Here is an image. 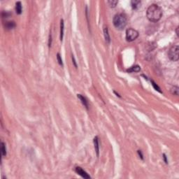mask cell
Instances as JSON below:
<instances>
[{"label":"cell","instance_id":"7402d4cb","mask_svg":"<svg viewBox=\"0 0 179 179\" xmlns=\"http://www.w3.org/2000/svg\"><path fill=\"white\" fill-rule=\"evenodd\" d=\"M163 158H164V160L165 162V163H166V164H168V160H167V156H166L165 154H163Z\"/></svg>","mask_w":179,"mask_h":179},{"label":"cell","instance_id":"4fadbf2b","mask_svg":"<svg viewBox=\"0 0 179 179\" xmlns=\"http://www.w3.org/2000/svg\"><path fill=\"white\" fill-rule=\"evenodd\" d=\"M140 4H141V1H139V0H133L131 1V6L133 9H138Z\"/></svg>","mask_w":179,"mask_h":179},{"label":"cell","instance_id":"3957f363","mask_svg":"<svg viewBox=\"0 0 179 179\" xmlns=\"http://www.w3.org/2000/svg\"><path fill=\"white\" fill-rule=\"evenodd\" d=\"M179 48L178 45L172 46L169 49V53H168V55H169V57L171 60H172L173 62H176V61L179 60Z\"/></svg>","mask_w":179,"mask_h":179},{"label":"cell","instance_id":"ac0fdd59","mask_svg":"<svg viewBox=\"0 0 179 179\" xmlns=\"http://www.w3.org/2000/svg\"><path fill=\"white\" fill-rule=\"evenodd\" d=\"M57 61H58V63L60 65L62 66L63 65V62H62V60L61 58V56H60V54L57 53Z\"/></svg>","mask_w":179,"mask_h":179},{"label":"cell","instance_id":"5bb4252c","mask_svg":"<svg viewBox=\"0 0 179 179\" xmlns=\"http://www.w3.org/2000/svg\"><path fill=\"white\" fill-rule=\"evenodd\" d=\"M171 93L173 95L178 96L179 94V88L177 86H173L171 89Z\"/></svg>","mask_w":179,"mask_h":179},{"label":"cell","instance_id":"8992f818","mask_svg":"<svg viewBox=\"0 0 179 179\" xmlns=\"http://www.w3.org/2000/svg\"><path fill=\"white\" fill-rule=\"evenodd\" d=\"M77 97H78V98L81 100L82 104H83L85 107L86 108L87 110H88V106H89V105H88V101L87 99L85 98L84 96H83L82 95H80V94H79V95H77Z\"/></svg>","mask_w":179,"mask_h":179},{"label":"cell","instance_id":"e0dca14e","mask_svg":"<svg viewBox=\"0 0 179 179\" xmlns=\"http://www.w3.org/2000/svg\"><path fill=\"white\" fill-rule=\"evenodd\" d=\"M151 83H152V86H153V88H155V89L157 91H158V92H162V91L160 90V87L154 82V81H152V80H151Z\"/></svg>","mask_w":179,"mask_h":179},{"label":"cell","instance_id":"7c38bea8","mask_svg":"<svg viewBox=\"0 0 179 179\" xmlns=\"http://www.w3.org/2000/svg\"><path fill=\"white\" fill-rule=\"evenodd\" d=\"M64 20L62 19L60 20V41H62L64 37Z\"/></svg>","mask_w":179,"mask_h":179},{"label":"cell","instance_id":"5b68a950","mask_svg":"<svg viewBox=\"0 0 179 179\" xmlns=\"http://www.w3.org/2000/svg\"><path fill=\"white\" fill-rule=\"evenodd\" d=\"M75 171H76L78 175H80L81 177H83V178H84V179H90V175H88V173L85 171L83 170V169L81 167H76L75 168Z\"/></svg>","mask_w":179,"mask_h":179},{"label":"cell","instance_id":"cb8c5ba5","mask_svg":"<svg viewBox=\"0 0 179 179\" xmlns=\"http://www.w3.org/2000/svg\"><path fill=\"white\" fill-rule=\"evenodd\" d=\"M179 27H178L177 28H176V34H177V36H179Z\"/></svg>","mask_w":179,"mask_h":179},{"label":"cell","instance_id":"2e32d148","mask_svg":"<svg viewBox=\"0 0 179 179\" xmlns=\"http://www.w3.org/2000/svg\"><path fill=\"white\" fill-rule=\"evenodd\" d=\"M107 3L108 4V5L111 7V8H115L116 6V5L118 3V1H108Z\"/></svg>","mask_w":179,"mask_h":179},{"label":"cell","instance_id":"9c48e42d","mask_svg":"<svg viewBox=\"0 0 179 179\" xmlns=\"http://www.w3.org/2000/svg\"><path fill=\"white\" fill-rule=\"evenodd\" d=\"M141 71V67L139 66V65H135V66H133L132 67H130L129 69H128L127 70V72H129V73H137V72H139Z\"/></svg>","mask_w":179,"mask_h":179},{"label":"cell","instance_id":"6da1fadb","mask_svg":"<svg viewBox=\"0 0 179 179\" xmlns=\"http://www.w3.org/2000/svg\"><path fill=\"white\" fill-rule=\"evenodd\" d=\"M146 16L151 22H158L162 16V10L157 4H151L147 9Z\"/></svg>","mask_w":179,"mask_h":179},{"label":"cell","instance_id":"8fae6325","mask_svg":"<svg viewBox=\"0 0 179 179\" xmlns=\"http://www.w3.org/2000/svg\"><path fill=\"white\" fill-rule=\"evenodd\" d=\"M5 27L7 29H12L14 27H16V23H15L14 21L6 22V23H5Z\"/></svg>","mask_w":179,"mask_h":179},{"label":"cell","instance_id":"7a4b0ae2","mask_svg":"<svg viewBox=\"0 0 179 179\" xmlns=\"http://www.w3.org/2000/svg\"><path fill=\"white\" fill-rule=\"evenodd\" d=\"M113 22V25L115 26L116 28L119 30H122L127 25V18L125 15L123 13H117L114 16Z\"/></svg>","mask_w":179,"mask_h":179},{"label":"cell","instance_id":"44dd1931","mask_svg":"<svg viewBox=\"0 0 179 179\" xmlns=\"http://www.w3.org/2000/svg\"><path fill=\"white\" fill-rule=\"evenodd\" d=\"M72 61H73V64H74L75 67H76V68H77V64H76V60H75V58H74V57H73V55H72Z\"/></svg>","mask_w":179,"mask_h":179},{"label":"cell","instance_id":"ba28073f","mask_svg":"<svg viewBox=\"0 0 179 179\" xmlns=\"http://www.w3.org/2000/svg\"><path fill=\"white\" fill-rule=\"evenodd\" d=\"M94 145H95V149L97 153V156L99 157V138L98 136H95L94 138Z\"/></svg>","mask_w":179,"mask_h":179},{"label":"cell","instance_id":"d6986e66","mask_svg":"<svg viewBox=\"0 0 179 179\" xmlns=\"http://www.w3.org/2000/svg\"><path fill=\"white\" fill-rule=\"evenodd\" d=\"M11 16V13H9V12H2L1 13V16H2V18H8Z\"/></svg>","mask_w":179,"mask_h":179},{"label":"cell","instance_id":"d4e9b609","mask_svg":"<svg viewBox=\"0 0 179 179\" xmlns=\"http://www.w3.org/2000/svg\"><path fill=\"white\" fill-rule=\"evenodd\" d=\"M114 93H115V94L116 95V96H117V97H120V96L119 95V94H117V93H116V92H115V91H114Z\"/></svg>","mask_w":179,"mask_h":179},{"label":"cell","instance_id":"52a82bcc","mask_svg":"<svg viewBox=\"0 0 179 179\" xmlns=\"http://www.w3.org/2000/svg\"><path fill=\"white\" fill-rule=\"evenodd\" d=\"M104 38H105V41L107 44H110L111 42V37L108 33V27L104 26Z\"/></svg>","mask_w":179,"mask_h":179},{"label":"cell","instance_id":"ffe728a7","mask_svg":"<svg viewBox=\"0 0 179 179\" xmlns=\"http://www.w3.org/2000/svg\"><path fill=\"white\" fill-rule=\"evenodd\" d=\"M51 44H52V36H51V34H50V36H49V40H48V45H49V47L51 46Z\"/></svg>","mask_w":179,"mask_h":179},{"label":"cell","instance_id":"30bf717a","mask_svg":"<svg viewBox=\"0 0 179 179\" xmlns=\"http://www.w3.org/2000/svg\"><path fill=\"white\" fill-rule=\"evenodd\" d=\"M22 4L20 1H17L16 3V12L18 15H20L22 13Z\"/></svg>","mask_w":179,"mask_h":179},{"label":"cell","instance_id":"277c9868","mask_svg":"<svg viewBox=\"0 0 179 179\" xmlns=\"http://www.w3.org/2000/svg\"><path fill=\"white\" fill-rule=\"evenodd\" d=\"M139 36V32L132 28H129L126 31V40L129 42L136 40Z\"/></svg>","mask_w":179,"mask_h":179},{"label":"cell","instance_id":"603a6c76","mask_svg":"<svg viewBox=\"0 0 179 179\" xmlns=\"http://www.w3.org/2000/svg\"><path fill=\"white\" fill-rule=\"evenodd\" d=\"M138 154H139V155L140 156V157L143 160V155H142V153H141V151H138Z\"/></svg>","mask_w":179,"mask_h":179},{"label":"cell","instance_id":"9a60e30c","mask_svg":"<svg viewBox=\"0 0 179 179\" xmlns=\"http://www.w3.org/2000/svg\"><path fill=\"white\" fill-rule=\"evenodd\" d=\"M1 154L3 157L6 156V148L5 143L4 142H1Z\"/></svg>","mask_w":179,"mask_h":179}]
</instances>
